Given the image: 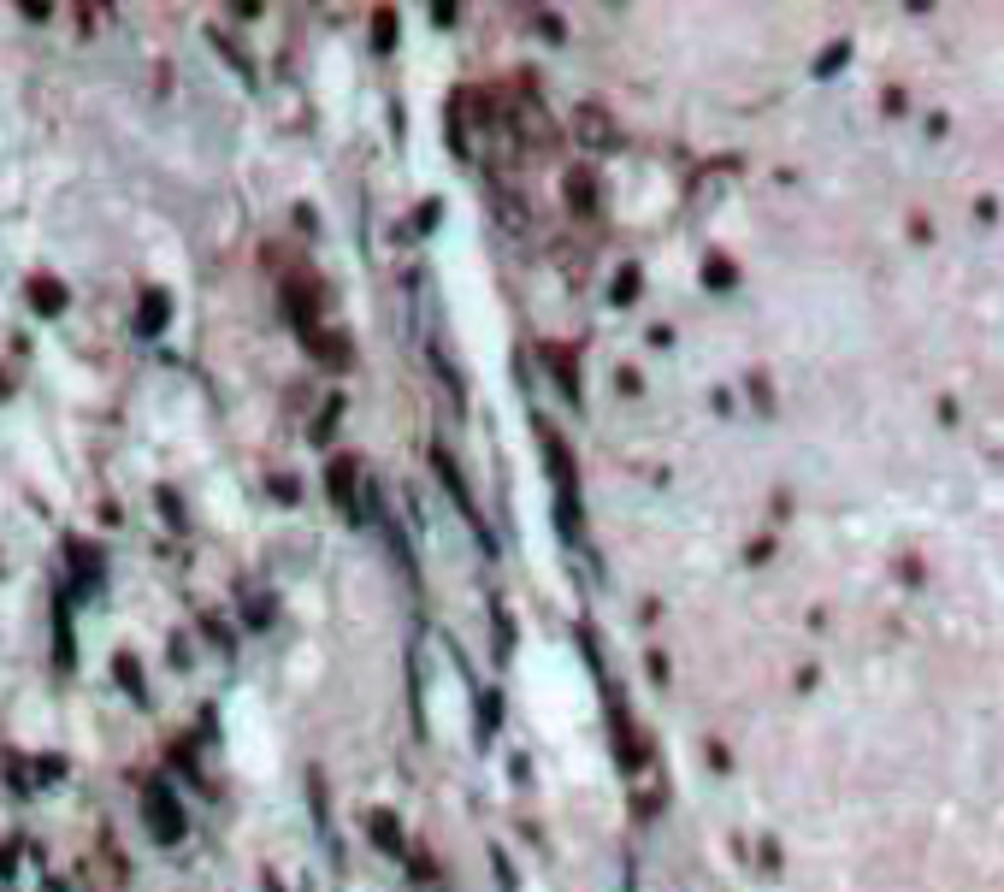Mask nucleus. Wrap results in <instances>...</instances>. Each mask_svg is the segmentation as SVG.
I'll return each mask as SVG.
<instances>
[{
  "label": "nucleus",
  "instance_id": "obj_1",
  "mask_svg": "<svg viewBox=\"0 0 1004 892\" xmlns=\"http://www.w3.org/2000/svg\"><path fill=\"white\" fill-rule=\"evenodd\" d=\"M148 828L160 833V839H172V833L184 828V822H178V804H172V792H166L160 780L148 786Z\"/></svg>",
  "mask_w": 1004,
  "mask_h": 892
},
{
  "label": "nucleus",
  "instance_id": "obj_3",
  "mask_svg": "<svg viewBox=\"0 0 1004 892\" xmlns=\"http://www.w3.org/2000/svg\"><path fill=\"white\" fill-rule=\"evenodd\" d=\"M30 296H36V308H42V314H60V308H65V290L54 284V278H36V284H30Z\"/></svg>",
  "mask_w": 1004,
  "mask_h": 892
},
{
  "label": "nucleus",
  "instance_id": "obj_2",
  "mask_svg": "<svg viewBox=\"0 0 1004 892\" xmlns=\"http://www.w3.org/2000/svg\"><path fill=\"white\" fill-rule=\"evenodd\" d=\"M160 325H166V296L154 290V296H142V314H136V331H142V337H154Z\"/></svg>",
  "mask_w": 1004,
  "mask_h": 892
}]
</instances>
